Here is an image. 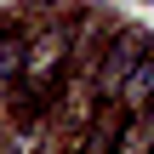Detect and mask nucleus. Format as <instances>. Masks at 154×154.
Masks as SVG:
<instances>
[{
  "label": "nucleus",
  "mask_w": 154,
  "mask_h": 154,
  "mask_svg": "<svg viewBox=\"0 0 154 154\" xmlns=\"http://www.w3.org/2000/svg\"><path fill=\"white\" fill-rule=\"evenodd\" d=\"M17 143H23V149H17V154H40V137H34V131H23Z\"/></svg>",
  "instance_id": "nucleus-6"
},
{
  "label": "nucleus",
  "mask_w": 154,
  "mask_h": 154,
  "mask_svg": "<svg viewBox=\"0 0 154 154\" xmlns=\"http://www.w3.org/2000/svg\"><path fill=\"white\" fill-rule=\"evenodd\" d=\"M6 69H23V51H17V40H0V74Z\"/></svg>",
  "instance_id": "nucleus-5"
},
{
  "label": "nucleus",
  "mask_w": 154,
  "mask_h": 154,
  "mask_svg": "<svg viewBox=\"0 0 154 154\" xmlns=\"http://www.w3.org/2000/svg\"><path fill=\"white\" fill-rule=\"evenodd\" d=\"M154 40H143V34H137V29H126V34H120V40H114V57H109V69H103V86H109V91H114V86H120V80H126V74H131V63H137V57H143V51H149Z\"/></svg>",
  "instance_id": "nucleus-1"
},
{
  "label": "nucleus",
  "mask_w": 154,
  "mask_h": 154,
  "mask_svg": "<svg viewBox=\"0 0 154 154\" xmlns=\"http://www.w3.org/2000/svg\"><path fill=\"white\" fill-rule=\"evenodd\" d=\"M57 57H63V34H46V40L34 46V57H23V63H29V74H46Z\"/></svg>",
  "instance_id": "nucleus-4"
},
{
  "label": "nucleus",
  "mask_w": 154,
  "mask_h": 154,
  "mask_svg": "<svg viewBox=\"0 0 154 154\" xmlns=\"http://www.w3.org/2000/svg\"><path fill=\"white\" fill-rule=\"evenodd\" d=\"M149 91H154V46L137 57V63H131V74L114 86V97H120L126 109H143V103H149Z\"/></svg>",
  "instance_id": "nucleus-2"
},
{
  "label": "nucleus",
  "mask_w": 154,
  "mask_h": 154,
  "mask_svg": "<svg viewBox=\"0 0 154 154\" xmlns=\"http://www.w3.org/2000/svg\"><path fill=\"white\" fill-rule=\"evenodd\" d=\"M114 143H120V149H114V154H154V120H149V114H143V109H131Z\"/></svg>",
  "instance_id": "nucleus-3"
}]
</instances>
